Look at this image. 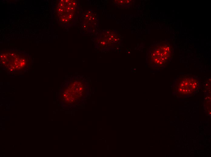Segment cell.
Wrapping results in <instances>:
<instances>
[{
  "label": "cell",
  "mask_w": 211,
  "mask_h": 157,
  "mask_svg": "<svg viewBox=\"0 0 211 157\" xmlns=\"http://www.w3.org/2000/svg\"><path fill=\"white\" fill-rule=\"evenodd\" d=\"M174 86L177 90L183 94H189L195 91L199 86L200 82L196 76L183 75L176 78Z\"/></svg>",
  "instance_id": "6da1fadb"
}]
</instances>
